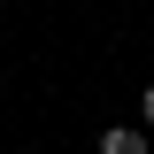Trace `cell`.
I'll return each instance as SVG.
<instances>
[{"label": "cell", "instance_id": "1", "mask_svg": "<svg viewBox=\"0 0 154 154\" xmlns=\"http://www.w3.org/2000/svg\"><path fill=\"white\" fill-rule=\"evenodd\" d=\"M100 154H146V131H131V123H108V131H100Z\"/></svg>", "mask_w": 154, "mask_h": 154}, {"label": "cell", "instance_id": "2", "mask_svg": "<svg viewBox=\"0 0 154 154\" xmlns=\"http://www.w3.org/2000/svg\"><path fill=\"white\" fill-rule=\"evenodd\" d=\"M139 116H146V123H154V85H146V100H139Z\"/></svg>", "mask_w": 154, "mask_h": 154}]
</instances>
